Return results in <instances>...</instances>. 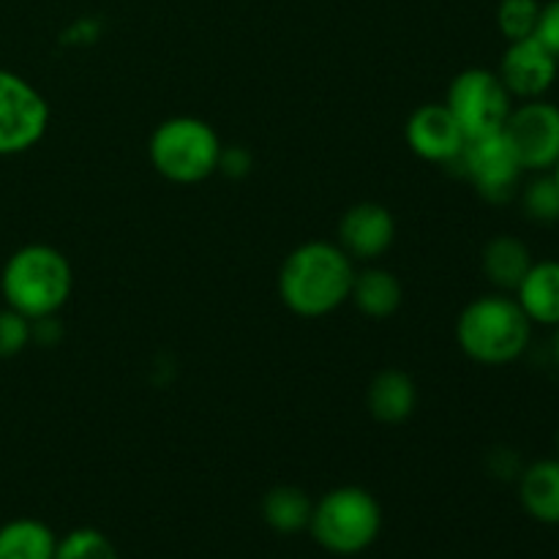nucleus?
Segmentation results:
<instances>
[{"label":"nucleus","mask_w":559,"mask_h":559,"mask_svg":"<svg viewBox=\"0 0 559 559\" xmlns=\"http://www.w3.org/2000/svg\"><path fill=\"white\" fill-rule=\"evenodd\" d=\"M355 262L336 240H306L278 267V298L300 320H322L349 304Z\"/></svg>","instance_id":"obj_1"},{"label":"nucleus","mask_w":559,"mask_h":559,"mask_svg":"<svg viewBox=\"0 0 559 559\" xmlns=\"http://www.w3.org/2000/svg\"><path fill=\"white\" fill-rule=\"evenodd\" d=\"M456 344L478 366H511L533 342V322L508 293H486L469 300L456 317Z\"/></svg>","instance_id":"obj_2"},{"label":"nucleus","mask_w":559,"mask_h":559,"mask_svg":"<svg viewBox=\"0 0 559 559\" xmlns=\"http://www.w3.org/2000/svg\"><path fill=\"white\" fill-rule=\"evenodd\" d=\"M74 271L69 257L47 243H27L5 260L0 293L9 309L31 322L55 317L71 298Z\"/></svg>","instance_id":"obj_3"},{"label":"nucleus","mask_w":559,"mask_h":559,"mask_svg":"<svg viewBox=\"0 0 559 559\" xmlns=\"http://www.w3.org/2000/svg\"><path fill=\"white\" fill-rule=\"evenodd\" d=\"M222 147V136L207 120L175 115L153 129L147 140V158L169 183L197 186L218 173Z\"/></svg>","instance_id":"obj_4"},{"label":"nucleus","mask_w":559,"mask_h":559,"mask_svg":"<svg viewBox=\"0 0 559 559\" xmlns=\"http://www.w3.org/2000/svg\"><path fill=\"white\" fill-rule=\"evenodd\" d=\"M309 533L336 557L364 555L382 533V508L364 486H336L311 508Z\"/></svg>","instance_id":"obj_5"},{"label":"nucleus","mask_w":559,"mask_h":559,"mask_svg":"<svg viewBox=\"0 0 559 559\" xmlns=\"http://www.w3.org/2000/svg\"><path fill=\"white\" fill-rule=\"evenodd\" d=\"M445 107L462 126L464 136L478 140V136L500 134L513 109V96L502 85L497 71L473 66V69L459 71L451 80Z\"/></svg>","instance_id":"obj_6"},{"label":"nucleus","mask_w":559,"mask_h":559,"mask_svg":"<svg viewBox=\"0 0 559 559\" xmlns=\"http://www.w3.org/2000/svg\"><path fill=\"white\" fill-rule=\"evenodd\" d=\"M49 104L33 82L0 69V158L22 156L47 136Z\"/></svg>","instance_id":"obj_7"},{"label":"nucleus","mask_w":559,"mask_h":559,"mask_svg":"<svg viewBox=\"0 0 559 559\" xmlns=\"http://www.w3.org/2000/svg\"><path fill=\"white\" fill-rule=\"evenodd\" d=\"M502 136L524 173H551L559 162V107L546 98L513 104Z\"/></svg>","instance_id":"obj_8"},{"label":"nucleus","mask_w":559,"mask_h":559,"mask_svg":"<svg viewBox=\"0 0 559 559\" xmlns=\"http://www.w3.org/2000/svg\"><path fill=\"white\" fill-rule=\"evenodd\" d=\"M456 167L473 183L480 200L491 202V205L511 202L519 194V189H522L524 169L513 147L502 136V131L500 134L467 140V147H464Z\"/></svg>","instance_id":"obj_9"},{"label":"nucleus","mask_w":559,"mask_h":559,"mask_svg":"<svg viewBox=\"0 0 559 559\" xmlns=\"http://www.w3.org/2000/svg\"><path fill=\"white\" fill-rule=\"evenodd\" d=\"M396 218L382 202H355L342 213L336 227V243L353 262H380L396 243Z\"/></svg>","instance_id":"obj_10"},{"label":"nucleus","mask_w":559,"mask_h":559,"mask_svg":"<svg viewBox=\"0 0 559 559\" xmlns=\"http://www.w3.org/2000/svg\"><path fill=\"white\" fill-rule=\"evenodd\" d=\"M404 140L415 156L429 164H442V167H456L467 147V136L445 102L415 107L404 123Z\"/></svg>","instance_id":"obj_11"},{"label":"nucleus","mask_w":559,"mask_h":559,"mask_svg":"<svg viewBox=\"0 0 559 559\" xmlns=\"http://www.w3.org/2000/svg\"><path fill=\"white\" fill-rule=\"evenodd\" d=\"M559 74V60L535 36L522 41H508L502 52L497 76L519 102H533L546 98V93L555 87Z\"/></svg>","instance_id":"obj_12"},{"label":"nucleus","mask_w":559,"mask_h":559,"mask_svg":"<svg viewBox=\"0 0 559 559\" xmlns=\"http://www.w3.org/2000/svg\"><path fill=\"white\" fill-rule=\"evenodd\" d=\"M366 409L382 426L407 424L418 409V385L404 369H382L366 388Z\"/></svg>","instance_id":"obj_13"},{"label":"nucleus","mask_w":559,"mask_h":559,"mask_svg":"<svg viewBox=\"0 0 559 559\" xmlns=\"http://www.w3.org/2000/svg\"><path fill=\"white\" fill-rule=\"evenodd\" d=\"M404 287L399 276L388 267L371 265L355 267L353 289H349V304L369 320H391L402 309Z\"/></svg>","instance_id":"obj_14"},{"label":"nucleus","mask_w":559,"mask_h":559,"mask_svg":"<svg viewBox=\"0 0 559 559\" xmlns=\"http://www.w3.org/2000/svg\"><path fill=\"white\" fill-rule=\"evenodd\" d=\"M533 251L516 235H495L480 251V271L497 293L513 295L533 267Z\"/></svg>","instance_id":"obj_15"},{"label":"nucleus","mask_w":559,"mask_h":559,"mask_svg":"<svg viewBox=\"0 0 559 559\" xmlns=\"http://www.w3.org/2000/svg\"><path fill=\"white\" fill-rule=\"evenodd\" d=\"M513 298L519 300L524 314L533 325H559V260H535L527 276L516 287Z\"/></svg>","instance_id":"obj_16"},{"label":"nucleus","mask_w":559,"mask_h":559,"mask_svg":"<svg viewBox=\"0 0 559 559\" xmlns=\"http://www.w3.org/2000/svg\"><path fill=\"white\" fill-rule=\"evenodd\" d=\"M519 502L540 524H559V459H538L519 473Z\"/></svg>","instance_id":"obj_17"},{"label":"nucleus","mask_w":559,"mask_h":559,"mask_svg":"<svg viewBox=\"0 0 559 559\" xmlns=\"http://www.w3.org/2000/svg\"><path fill=\"white\" fill-rule=\"evenodd\" d=\"M58 535L41 519H11L0 527V559H55Z\"/></svg>","instance_id":"obj_18"},{"label":"nucleus","mask_w":559,"mask_h":559,"mask_svg":"<svg viewBox=\"0 0 559 559\" xmlns=\"http://www.w3.org/2000/svg\"><path fill=\"white\" fill-rule=\"evenodd\" d=\"M314 500L298 486H273L262 497V519L278 535H298L309 530Z\"/></svg>","instance_id":"obj_19"},{"label":"nucleus","mask_w":559,"mask_h":559,"mask_svg":"<svg viewBox=\"0 0 559 559\" xmlns=\"http://www.w3.org/2000/svg\"><path fill=\"white\" fill-rule=\"evenodd\" d=\"M519 197H522V207L530 222H559V189L551 173H535V178L519 189Z\"/></svg>","instance_id":"obj_20"},{"label":"nucleus","mask_w":559,"mask_h":559,"mask_svg":"<svg viewBox=\"0 0 559 559\" xmlns=\"http://www.w3.org/2000/svg\"><path fill=\"white\" fill-rule=\"evenodd\" d=\"M540 0H500L497 3V31L506 41H522L535 36L540 20Z\"/></svg>","instance_id":"obj_21"},{"label":"nucleus","mask_w":559,"mask_h":559,"mask_svg":"<svg viewBox=\"0 0 559 559\" xmlns=\"http://www.w3.org/2000/svg\"><path fill=\"white\" fill-rule=\"evenodd\" d=\"M55 559H120V555L102 530L76 527L58 538Z\"/></svg>","instance_id":"obj_22"},{"label":"nucleus","mask_w":559,"mask_h":559,"mask_svg":"<svg viewBox=\"0 0 559 559\" xmlns=\"http://www.w3.org/2000/svg\"><path fill=\"white\" fill-rule=\"evenodd\" d=\"M31 342L33 322L27 320V317H22L20 311L3 306V309H0V360L25 353Z\"/></svg>","instance_id":"obj_23"},{"label":"nucleus","mask_w":559,"mask_h":559,"mask_svg":"<svg viewBox=\"0 0 559 559\" xmlns=\"http://www.w3.org/2000/svg\"><path fill=\"white\" fill-rule=\"evenodd\" d=\"M535 38L559 60V0L540 5V20L535 27Z\"/></svg>","instance_id":"obj_24"},{"label":"nucleus","mask_w":559,"mask_h":559,"mask_svg":"<svg viewBox=\"0 0 559 559\" xmlns=\"http://www.w3.org/2000/svg\"><path fill=\"white\" fill-rule=\"evenodd\" d=\"M251 164H254V156L249 153V147L224 145L222 158H218V173L227 175V178H246L251 173Z\"/></svg>","instance_id":"obj_25"},{"label":"nucleus","mask_w":559,"mask_h":559,"mask_svg":"<svg viewBox=\"0 0 559 559\" xmlns=\"http://www.w3.org/2000/svg\"><path fill=\"white\" fill-rule=\"evenodd\" d=\"M551 355H555V364L559 369V325L555 328V338H551Z\"/></svg>","instance_id":"obj_26"},{"label":"nucleus","mask_w":559,"mask_h":559,"mask_svg":"<svg viewBox=\"0 0 559 559\" xmlns=\"http://www.w3.org/2000/svg\"><path fill=\"white\" fill-rule=\"evenodd\" d=\"M551 178H555V183H557V189H559V162L555 164V169H551Z\"/></svg>","instance_id":"obj_27"},{"label":"nucleus","mask_w":559,"mask_h":559,"mask_svg":"<svg viewBox=\"0 0 559 559\" xmlns=\"http://www.w3.org/2000/svg\"><path fill=\"white\" fill-rule=\"evenodd\" d=\"M557 459H559V431H557Z\"/></svg>","instance_id":"obj_28"}]
</instances>
